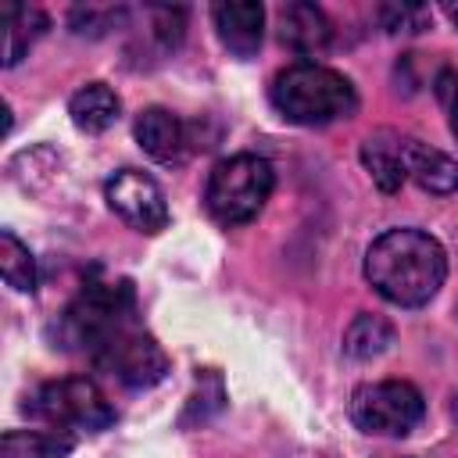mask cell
I'll return each instance as SVG.
<instances>
[{"label":"cell","instance_id":"obj_21","mask_svg":"<svg viewBox=\"0 0 458 458\" xmlns=\"http://www.w3.org/2000/svg\"><path fill=\"white\" fill-rule=\"evenodd\" d=\"M437 100L444 104L451 136L458 140V72H454V68H444V72L437 75Z\"/></svg>","mask_w":458,"mask_h":458},{"label":"cell","instance_id":"obj_5","mask_svg":"<svg viewBox=\"0 0 458 458\" xmlns=\"http://www.w3.org/2000/svg\"><path fill=\"white\" fill-rule=\"evenodd\" d=\"M25 411L61 433H100L114 422V408L107 404L104 390L86 376H68L39 386L25 401Z\"/></svg>","mask_w":458,"mask_h":458},{"label":"cell","instance_id":"obj_4","mask_svg":"<svg viewBox=\"0 0 458 458\" xmlns=\"http://www.w3.org/2000/svg\"><path fill=\"white\" fill-rule=\"evenodd\" d=\"M272 186H276V172L265 157L233 154L211 168L204 208L218 225H243L265 208Z\"/></svg>","mask_w":458,"mask_h":458},{"label":"cell","instance_id":"obj_17","mask_svg":"<svg viewBox=\"0 0 458 458\" xmlns=\"http://www.w3.org/2000/svg\"><path fill=\"white\" fill-rule=\"evenodd\" d=\"M394 344V326L383 315H358L344 333V354L351 361H372Z\"/></svg>","mask_w":458,"mask_h":458},{"label":"cell","instance_id":"obj_7","mask_svg":"<svg viewBox=\"0 0 458 458\" xmlns=\"http://www.w3.org/2000/svg\"><path fill=\"white\" fill-rule=\"evenodd\" d=\"M97 369H104L107 376H114L118 383L125 386H154L157 379H165L168 372V358L165 351L157 347V340L136 326H129L125 333H118L97 358H93Z\"/></svg>","mask_w":458,"mask_h":458},{"label":"cell","instance_id":"obj_3","mask_svg":"<svg viewBox=\"0 0 458 458\" xmlns=\"http://www.w3.org/2000/svg\"><path fill=\"white\" fill-rule=\"evenodd\" d=\"M129 326H136V293L129 279H89L61 315V340L89 361Z\"/></svg>","mask_w":458,"mask_h":458},{"label":"cell","instance_id":"obj_19","mask_svg":"<svg viewBox=\"0 0 458 458\" xmlns=\"http://www.w3.org/2000/svg\"><path fill=\"white\" fill-rule=\"evenodd\" d=\"M122 21H125L122 7H75L72 11V29L79 36H104Z\"/></svg>","mask_w":458,"mask_h":458},{"label":"cell","instance_id":"obj_2","mask_svg":"<svg viewBox=\"0 0 458 458\" xmlns=\"http://www.w3.org/2000/svg\"><path fill=\"white\" fill-rule=\"evenodd\" d=\"M272 104L293 125H329L354 114L358 93L347 75L315 61H301L272 79Z\"/></svg>","mask_w":458,"mask_h":458},{"label":"cell","instance_id":"obj_10","mask_svg":"<svg viewBox=\"0 0 458 458\" xmlns=\"http://www.w3.org/2000/svg\"><path fill=\"white\" fill-rule=\"evenodd\" d=\"M279 39L297 54H322L333 43V29L315 4H286L279 11Z\"/></svg>","mask_w":458,"mask_h":458},{"label":"cell","instance_id":"obj_8","mask_svg":"<svg viewBox=\"0 0 458 458\" xmlns=\"http://www.w3.org/2000/svg\"><path fill=\"white\" fill-rule=\"evenodd\" d=\"M104 197H107L111 211H114L125 225H132V229H140V233H161V229L168 225L165 193H161V186H157L147 172H140V168H122V172H114V175L107 179V186H104Z\"/></svg>","mask_w":458,"mask_h":458},{"label":"cell","instance_id":"obj_13","mask_svg":"<svg viewBox=\"0 0 458 458\" xmlns=\"http://www.w3.org/2000/svg\"><path fill=\"white\" fill-rule=\"evenodd\" d=\"M361 161L372 175V182L383 193H397L401 182L408 179L404 172V140H397L394 132H376L361 143Z\"/></svg>","mask_w":458,"mask_h":458},{"label":"cell","instance_id":"obj_12","mask_svg":"<svg viewBox=\"0 0 458 458\" xmlns=\"http://www.w3.org/2000/svg\"><path fill=\"white\" fill-rule=\"evenodd\" d=\"M136 143L143 147V154H150L154 161H179L182 147H186V132L182 122L165 111V107H147L136 118Z\"/></svg>","mask_w":458,"mask_h":458},{"label":"cell","instance_id":"obj_16","mask_svg":"<svg viewBox=\"0 0 458 458\" xmlns=\"http://www.w3.org/2000/svg\"><path fill=\"white\" fill-rule=\"evenodd\" d=\"M72 433L61 429H7L0 440V458H68Z\"/></svg>","mask_w":458,"mask_h":458},{"label":"cell","instance_id":"obj_22","mask_svg":"<svg viewBox=\"0 0 458 458\" xmlns=\"http://www.w3.org/2000/svg\"><path fill=\"white\" fill-rule=\"evenodd\" d=\"M444 14H447V18L458 25V4H447V7H444Z\"/></svg>","mask_w":458,"mask_h":458},{"label":"cell","instance_id":"obj_18","mask_svg":"<svg viewBox=\"0 0 458 458\" xmlns=\"http://www.w3.org/2000/svg\"><path fill=\"white\" fill-rule=\"evenodd\" d=\"M0 276L18 293L36 290V258L11 229H0Z\"/></svg>","mask_w":458,"mask_h":458},{"label":"cell","instance_id":"obj_20","mask_svg":"<svg viewBox=\"0 0 458 458\" xmlns=\"http://www.w3.org/2000/svg\"><path fill=\"white\" fill-rule=\"evenodd\" d=\"M379 21L386 32H422L429 21L426 7H411V4H383L379 7Z\"/></svg>","mask_w":458,"mask_h":458},{"label":"cell","instance_id":"obj_11","mask_svg":"<svg viewBox=\"0 0 458 458\" xmlns=\"http://www.w3.org/2000/svg\"><path fill=\"white\" fill-rule=\"evenodd\" d=\"M404 172L426 190V193H454L458 190V161L447 157L444 150L422 143V140H404Z\"/></svg>","mask_w":458,"mask_h":458},{"label":"cell","instance_id":"obj_9","mask_svg":"<svg viewBox=\"0 0 458 458\" xmlns=\"http://www.w3.org/2000/svg\"><path fill=\"white\" fill-rule=\"evenodd\" d=\"M211 21L215 32L222 39V47L233 57H254L261 47V29H265V11L261 4L240 0V4H215L211 7Z\"/></svg>","mask_w":458,"mask_h":458},{"label":"cell","instance_id":"obj_6","mask_svg":"<svg viewBox=\"0 0 458 458\" xmlns=\"http://www.w3.org/2000/svg\"><path fill=\"white\" fill-rule=\"evenodd\" d=\"M426 415L422 394L404 379L365 383L351 397V419L372 437H408Z\"/></svg>","mask_w":458,"mask_h":458},{"label":"cell","instance_id":"obj_14","mask_svg":"<svg viewBox=\"0 0 458 458\" xmlns=\"http://www.w3.org/2000/svg\"><path fill=\"white\" fill-rule=\"evenodd\" d=\"M118 111H122V104H118L114 89L104 82H89L79 93H72V100H68V114H72L75 129H82V132L111 129L118 122Z\"/></svg>","mask_w":458,"mask_h":458},{"label":"cell","instance_id":"obj_1","mask_svg":"<svg viewBox=\"0 0 458 458\" xmlns=\"http://www.w3.org/2000/svg\"><path fill=\"white\" fill-rule=\"evenodd\" d=\"M447 276L440 240L422 229H386L365 250V279L379 297L401 308H419L437 297Z\"/></svg>","mask_w":458,"mask_h":458},{"label":"cell","instance_id":"obj_15","mask_svg":"<svg viewBox=\"0 0 458 458\" xmlns=\"http://www.w3.org/2000/svg\"><path fill=\"white\" fill-rule=\"evenodd\" d=\"M0 21H4V64L11 68L47 32V14L36 7H25V4H7L0 11Z\"/></svg>","mask_w":458,"mask_h":458}]
</instances>
